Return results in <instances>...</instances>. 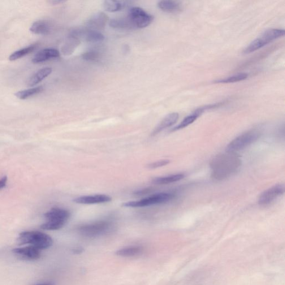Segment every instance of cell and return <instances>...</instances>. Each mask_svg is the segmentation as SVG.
<instances>
[{"label":"cell","mask_w":285,"mask_h":285,"mask_svg":"<svg viewBox=\"0 0 285 285\" xmlns=\"http://www.w3.org/2000/svg\"><path fill=\"white\" fill-rule=\"evenodd\" d=\"M17 241L20 245H29L39 250L51 247L53 243L51 237L40 231H25L21 233Z\"/></svg>","instance_id":"cell-1"},{"label":"cell","mask_w":285,"mask_h":285,"mask_svg":"<svg viewBox=\"0 0 285 285\" xmlns=\"http://www.w3.org/2000/svg\"><path fill=\"white\" fill-rule=\"evenodd\" d=\"M46 222L41 228L45 230H58L62 228L71 216L68 210L60 208H53L45 214Z\"/></svg>","instance_id":"cell-2"},{"label":"cell","mask_w":285,"mask_h":285,"mask_svg":"<svg viewBox=\"0 0 285 285\" xmlns=\"http://www.w3.org/2000/svg\"><path fill=\"white\" fill-rule=\"evenodd\" d=\"M284 30L270 29L266 30L260 36L254 40L244 50L245 54H249L260 49L269 43L284 36Z\"/></svg>","instance_id":"cell-3"},{"label":"cell","mask_w":285,"mask_h":285,"mask_svg":"<svg viewBox=\"0 0 285 285\" xmlns=\"http://www.w3.org/2000/svg\"><path fill=\"white\" fill-rule=\"evenodd\" d=\"M260 133L251 130L242 134L233 140L226 148L228 153H235L243 150L258 140Z\"/></svg>","instance_id":"cell-4"},{"label":"cell","mask_w":285,"mask_h":285,"mask_svg":"<svg viewBox=\"0 0 285 285\" xmlns=\"http://www.w3.org/2000/svg\"><path fill=\"white\" fill-rule=\"evenodd\" d=\"M111 228L110 222L103 221L86 224L80 227L79 231L82 235L85 237H96L106 234Z\"/></svg>","instance_id":"cell-5"},{"label":"cell","mask_w":285,"mask_h":285,"mask_svg":"<svg viewBox=\"0 0 285 285\" xmlns=\"http://www.w3.org/2000/svg\"><path fill=\"white\" fill-rule=\"evenodd\" d=\"M128 18L134 28H144L152 23L153 17L140 7H135L129 12Z\"/></svg>","instance_id":"cell-6"},{"label":"cell","mask_w":285,"mask_h":285,"mask_svg":"<svg viewBox=\"0 0 285 285\" xmlns=\"http://www.w3.org/2000/svg\"><path fill=\"white\" fill-rule=\"evenodd\" d=\"M173 197L174 196L170 193H158L140 201L125 202L122 206L125 207H142L161 204L170 201L172 199Z\"/></svg>","instance_id":"cell-7"},{"label":"cell","mask_w":285,"mask_h":285,"mask_svg":"<svg viewBox=\"0 0 285 285\" xmlns=\"http://www.w3.org/2000/svg\"><path fill=\"white\" fill-rule=\"evenodd\" d=\"M285 192L284 184H279L267 189L259 197L258 204L262 206L268 205L274 202L278 197L283 195Z\"/></svg>","instance_id":"cell-8"},{"label":"cell","mask_w":285,"mask_h":285,"mask_svg":"<svg viewBox=\"0 0 285 285\" xmlns=\"http://www.w3.org/2000/svg\"><path fill=\"white\" fill-rule=\"evenodd\" d=\"M12 252L17 258L24 261L36 260L41 256L40 250L31 246L15 249Z\"/></svg>","instance_id":"cell-9"},{"label":"cell","mask_w":285,"mask_h":285,"mask_svg":"<svg viewBox=\"0 0 285 285\" xmlns=\"http://www.w3.org/2000/svg\"><path fill=\"white\" fill-rule=\"evenodd\" d=\"M108 17L102 12L96 13L86 23L89 30L99 32L105 29Z\"/></svg>","instance_id":"cell-10"},{"label":"cell","mask_w":285,"mask_h":285,"mask_svg":"<svg viewBox=\"0 0 285 285\" xmlns=\"http://www.w3.org/2000/svg\"><path fill=\"white\" fill-rule=\"evenodd\" d=\"M59 57L60 53L58 50L53 48H46L38 51L35 55L32 62L34 64H40Z\"/></svg>","instance_id":"cell-11"},{"label":"cell","mask_w":285,"mask_h":285,"mask_svg":"<svg viewBox=\"0 0 285 285\" xmlns=\"http://www.w3.org/2000/svg\"><path fill=\"white\" fill-rule=\"evenodd\" d=\"M111 200V197L105 195V194H97V195L82 196L76 198L74 201L76 204L91 205L108 202H110Z\"/></svg>","instance_id":"cell-12"},{"label":"cell","mask_w":285,"mask_h":285,"mask_svg":"<svg viewBox=\"0 0 285 285\" xmlns=\"http://www.w3.org/2000/svg\"><path fill=\"white\" fill-rule=\"evenodd\" d=\"M213 106H210L209 107H200L199 109H197L196 111H194L193 113L189 115L186 116L182 121L175 128L172 129V131H176L180 130L181 129L184 128L189 126L192 124L197 119L198 117L203 113L207 109L214 108Z\"/></svg>","instance_id":"cell-13"},{"label":"cell","mask_w":285,"mask_h":285,"mask_svg":"<svg viewBox=\"0 0 285 285\" xmlns=\"http://www.w3.org/2000/svg\"><path fill=\"white\" fill-rule=\"evenodd\" d=\"M52 29V25L47 20H38L34 22L30 30L32 33L36 35H41V36H45V35L49 34Z\"/></svg>","instance_id":"cell-14"},{"label":"cell","mask_w":285,"mask_h":285,"mask_svg":"<svg viewBox=\"0 0 285 285\" xmlns=\"http://www.w3.org/2000/svg\"><path fill=\"white\" fill-rule=\"evenodd\" d=\"M179 118V114L177 113H172L167 115L164 118L158 126L154 129L152 135L155 136L157 134L162 132L168 127H170L174 125Z\"/></svg>","instance_id":"cell-15"},{"label":"cell","mask_w":285,"mask_h":285,"mask_svg":"<svg viewBox=\"0 0 285 285\" xmlns=\"http://www.w3.org/2000/svg\"><path fill=\"white\" fill-rule=\"evenodd\" d=\"M52 72L51 68H44L40 69L36 73L30 77L27 82V84L29 86H34L40 83V82L48 76Z\"/></svg>","instance_id":"cell-16"},{"label":"cell","mask_w":285,"mask_h":285,"mask_svg":"<svg viewBox=\"0 0 285 285\" xmlns=\"http://www.w3.org/2000/svg\"><path fill=\"white\" fill-rule=\"evenodd\" d=\"M158 6L162 11L168 13H177L182 11V6L177 1H161L158 2Z\"/></svg>","instance_id":"cell-17"},{"label":"cell","mask_w":285,"mask_h":285,"mask_svg":"<svg viewBox=\"0 0 285 285\" xmlns=\"http://www.w3.org/2000/svg\"><path fill=\"white\" fill-rule=\"evenodd\" d=\"M81 38H84L86 41L90 42L96 43L103 41L105 39V36L99 32L91 30H83L81 39Z\"/></svg>","instance_id":"cell-18"},{"label":"cell","mask_w":285,"mask_h":285,"mask_svg":"<svg viewBox=\"0 0 285 285\" xmlns=\"http://www.w3.org/2000/svg\"><path fill=\"white\" fill-rule=\"evenodd\" d=\"M126 1L107 0V1H104L103 5L106 11L114 12L122 10L126 7Z\"/></svg>","instance_id":"cell-19"},{"label":"cell","mask_w":285,"mask_h":285,"mask_svg":"<svg viewBox=\"0 0 285 285\" xmlns=\"http://www.w3.org/2000/svg\"><path fill=\"white\" fill-rule=\"evenodd\" d=\"M142 249L139 246H129L118 250L116 254L121 257H129L139 255Z\"/></svg>","instance_id":"cell-20"},{"label":"cell","mask_w":285,"mask_h":285,"mask_svg":"<svg viewBox=\"0 0 285 285\" xmlns=\"http://www.w3.org/2000/svg\"><path fill=\"white\" fill-rule=\"evenodd\" d=\"M44 90L42 86H38L37 87L29 89L27 90H21L15 94V96L21 100H25L30 97L35 96L38 93H40Z\"/></svg>","instance_id":"cell-21"},{"label":"cell","mask_w":285,"mask_h":285,"mask_svg":"<svg viewBox=\"0 0 285 285\" xmlns=\"http://www.w3.org/2000/svg\"><path fill=\"white\" fill-rule=\"evenodd\" d=\"M183 174H176L166 177H157L153 180V183L157 184H167L174 183L183 179Z\"/></svg>","instance_id":"cell-22"},{"label":"cell","mask_w":285,"mask_h":285,"mask_svg":"<svg viewBox=\"0 0 285 285\" xmlns=\"http://www.w3.org/2000/svg\"><path fill=\"white\" fill-rule=\"evenodd\" d=\"M36 48V45H32L24 47L23 49L17 50L14 52V53H13L10 56L9 58H8V59H9L10 61H15V60L23 58L30 53H32Z\"/></svg>","instance_id":"cell-23"},{"label":"cell","mask_w":285,"mask_h":285,"mask_svg":"<svg viewBox=\"0 0 285 285\" xmlns=\"http://www.w3.org/2000/svg\"><path fill=\"white\" fill-rule=\"evenodd\" d=\"M111 28L120 29H132L134 28L129 19H119L110 20L109 23Z\"/></svg>","instance_id":"cell-24"},{"label":"cell","mask_w":285,"mask_h":285,"mask_svg":"<svg viewBox=\"0 0 285 285\" xmlns=\"http://www.w3.org/2000/svg\"><path fill=\"white\" fill-rule=\"evenodd\" d=\"M80 40L74 37L69 36L66 45H64V53L68 55L72 54L75 49L80 44Z\"/></svg>","instance_id":"cell-25"},{"label":"cell","mask_w":285,"mask_h":285,"mask_svg":"<svg viewBox=\"0 0 285 285\" xmlns=\"http://www.w3.org/2000/svg\"><path fill=\"white\" fill-rule=\"evenodd\" d=\"M247 73H239V74L233 75L223 79L218 80L215 81V83H234L236 82L243 81L248 78Z\"/></svg>","instance_id":"cell-26"},{"label":"cell","mask_w":285,"mask_h":285,"mask_svg":"<svg viewBox=\"0 0 285 285\" xmlns=\"http://www.w3.org/2000/svg\"><path fill=\"white\" fill-rule=\"evenodd\" d=\"M82 58L86 61L97 62L100 59V53L97 51H89L82 55Z\"/></svg>","instance_id":"cell-27"},{"label":"cell","mask_w":285,"mask_h":285,"mask_svg":"<svg viewBox=\"0 0 285 285\" xmlns=\"http://www.w3.org/2000/svg\"><path fill=\"white\" fill-rule=\"evenodd\" d=\"M170 161L169 160H161V161H159L152 163L148 165V168H151V169H154V168H157L159 167H161L163 166H166L168 164H169Z\"/></svg>","instance_id":"cell-28"},{"label":"cell","mask_w":285,"mask_h":285,"mask_svg":"<svg viewBox=\"0 0 285 285\" xmlns=\"http://www.w3.org/2000/svg\"><path fill=\"white\" fill-rule=\"evenodd\" d=\"M7 181V177L4 176L1 179H0V189H1L6 186Z\"/></svg>","instance_id":"cell-29"},{"label":"cell","mask_w":285,"mask_h":285,"mask_svg":"<svg viewBox=\"0 0 285 285\" xmlns=\"http://www.w3.org/2000/svg\"><path fill=\"white\" fill-rule=\"evenodd\" d=\"M149 191V189H142V191H138L136 192V193L137 194H145V193L148 192Z\"/></svg>","instance_id":"cell-30"},{"label":"cell","mask_w":285,"mask_h":285,"mask_svg":"<svg viewBox=\"0 0 285 285\" xmlns=\"http://www.w3.org/2000/svg\"><path fill=\"white\" fill-rule=\"evenodd\" d=\"M51 3H53V4H58V3H63L65 2L64 1H60V0H54V1H50Z\"/></svg>","instance_id":"cell-31"},{"label":"cell","mask_w":285,"mask_h":285,"mask_svg":"<svg viewBox=\"0 0 285 285\" xmlns=\"http://www.w3.org/2000/svg\"><path fill=\"white\" fill-rule=\"evenodd\" d=\"M51 285L50 284H40V285Z\"/></svg>","instance_id":"cell-32"}]
</instances>
